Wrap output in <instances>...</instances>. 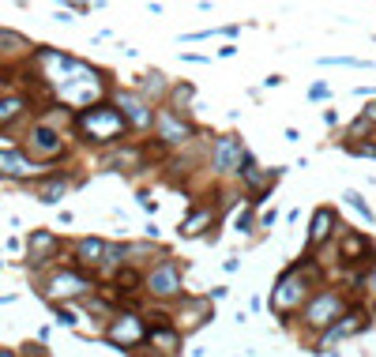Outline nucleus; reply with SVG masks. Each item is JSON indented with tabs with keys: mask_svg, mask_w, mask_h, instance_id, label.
Listing matches in <instances>:
<instances>
[{
	"mask_svg": "<svg viewBox=\"0 0 376 357\" xmlns=\"http://www.w3.org/2000/svg\"><path fill=\"white\" fill-rule=\"evenodd\" d=\"M147 290H151L154 297H173L181 290V271H177V263L166 260L162 267H154L151 271V279H147Z\"/></svg>",
	"mask_w": 376,
	"mask_h": 357,
	"instance_id": "nucleus-6",
	"label": "nucleus"
},
{
	"mask_svg": "<svg viewBox=\"0 0 376 357\" xmlns=\"http://www.w3.org/2000/svg\"><path fill=\"white\" fill-rule=\"evenodd\" d=\"M361 117H365L369 124H376V102H373V106H365V113H361Z\"/></svg>",
	"mask_w": 376,
	"mask_h": 357,
	"instance_id": "nucleus-29",
	"label": "nucleus"
},
{
	"mask_svg": "<svg viewBox=\"0 0 376 357\" xmlns=\"http://www.w3.org/2000/svg\"><path fill=\"white\" fill-rule=\"evenodd\" d=\"M79 260H83V263H102V260H106V244L98 241V237H87V241H79Z\"/></svg>",
	"mask_w": 376,
	"mask_h": 357,
	"instance_id": "nucleus-18",
	"label": "nucleus"
},
{
	"mask_svg": "<svg viewBox=\"0 0 376 357\" xmlns=\"http://www.w3.org/2000/svg\"><path fill=\"white\" fill-rule=\"evenodd\" d=\"M57 316H60V324H68V327L76 324V313H72V308H60V305H57Z\"/></svg>",
	"mask_w": 376,
	"mask_h": 357,
	"instance_id": "nucleus-28",
	"label": "nucleus"
},
{
	"mask_svg": "<svg viewBox=\"0 0 376 357\" xmlns=\"http://www.w3.org/2000/svg\"><path fill=\"white\" fill-rule=\"evenodd\" d=\"M192 98H196V90H192V87H177V90H173V113H181V106L192 102Z\"/></svg>",
	"mask_w": 376,
	"mask_h": 357,
	"instance_id": "nucleus-25",
	"label": "nucleus"
},
{
	"mask_svg": "<svg viewBox=\"0 0 376 357\" xmlns=\"http://www.w3.org/2000/svg\"><path fill=\"white\" fill-rule=\"evenodd\" d=\"M38 173L34 162H26L19 151H0V177H31Z\"/></svg>",
	"mask_w": 376,
	"mask_h": 357,
	"instance_id": "nucleus-11",
	"label": "nucleus"
},
{
	"mask_svg": "<svg viewBox=\"0 0 376 357\" xmlns=\"http://www.w3.org/2000/svg\"><path fill=\"white\" fill-rule=\"evenodd\" d=\"M151 342L158 346L162 354H173V350H177V342H181V335L173 331V327H154V331H151Z\"/></svg>",
	"mask_w": 376,
	"mask_h": 357,
	"instance_id": "nucleus-19",
	"label": "nucleus"
},
{
	"mask_svg": "<svg viewBox=\"0 0 376 357\" xmlns=\"http://www.w3.org/2000/svg\"><path fill=\"white\" fill-rule=\"evenodd\" d=\"M60 147H64V143H60V135L53 132L49 124H38V128H34V132H31V151L45 154V158H53V154H60Z\"/></svg>",
	"mask_w": 376,
	"mask_h": 357,
	"instance_id": "nucleus-12",
	"label": "nucleus"
},
{
	"mask_svg": "<svg viewBox=\"0 0 376 357\" xmlns=\"http://www.w3.org/2000/svg\"><path fill=\"white\" fill-rule=\"evenodd\" d=\"M338 313H343V297L332 294V290H324L316 301H309L305 319H309V327H327L332 319H338Z\"/></svg>",
	"mask_w": 376,
	"mask_h": 357,
	"instance_id": "nucleus-5",
	"label": "nucleus"
},
{
	"mask_svg": "<svg viewBox=\"0 0 376 357\" xmlns=\"http://www.w3.org/2000/svg\"><path fill=\"white\" fill-rule=\"evenodd\" d=\"M76 124H79V132L95 143H113L124 135V117H121V109H113V106H90L79 113Z\"/></svg>",
	"mask_w": 376,
	"mask_h": 357,
	"instance_id": "nucleus-2",
	"label": "nucleus"
},
{
	"mask_svg": "<svg viewBox=\"0 0 376 357\" xmlns=\"http://www.w3.org/2000/svg\"><path fill=\"white\" fill-rule=\"evenodd\" d=\"M365 282H369V290H376V271L369 274V279H365Z\"/></svg>",
	"mask_w": 376,
	"mask_h": 357,
	"instance_id": "nucleus-30",
	"label": "nucleus"
},
{
	"mask_svg": "<svg viewBox=\"0 0 376 357\" xmlns=\"http://www.w3.org/2000/svg\"><path fill=\"white\" fill-rule=\"evenodd\" d=\"M249 230H252V207L237 215V233H249Z\"/></svg>",
	"mask_w": 376,
	"mask_h": 357,
	"instance_id": "nucleus-27",
	"label": "nucleus"
},
{
	"mask_svg": "<svg viewBox=\"0 0 376 357\" xmlns=\"http://www.w3.org/2000/svg\"><path fill=\"white\" fill-rule=\"evenodd\" d=\"M211 222H215V210H211V207H199V210H192V215L185 218V222H181V237H199V233H204Z\"/></svg>",
	"mask_w": 376,
	"mask_h": 357,
	"instance_id": "nucleus-15",
	"label": "nucleus"
},
{
	"mask_svg": "<svg viewBox=\"0 0 376 357\" xmlns=\"http://www.w3.org/2000/svg\"><path fill=\"white\" fill-rule=\"evenodd\" d=\"M64 188H68L64 181H49V185L38 188V199H42V204H57V199L64 196Z\"/></svg>",
	"mask_w": 376,
	"mask_h": 357,
	"instance_id": "nucleus-23",
	"label": "nucleus"
},
{
	"mask_svg": "<svg viewBox=\"0 0 376 357\" xmlns=\"http://www.w3.org/2000/svg\"><path fill=\"white\" fill-rule=\"evenodd\" d=\"M332 230H335V210L332 207H320L316 218H313V233H309V249H320V244L332 237Z\"/></svg>",
	"mask_w": 376,
	"mask_h": 357,
	"instance_id": "nucleus-13",
	"label": "nucleus"
},
{
	"mask_svg": "<svg viewBox=\"0 0 376 357\" xmlns=\"http://www.w3.org/2000/svg\"><path fill=\"white\" fill-rule=\"evenodd\" d=\"M301 294H305V267H290L286 274H282L279 282H275V294H271V305H275V313H286V308H293L301 301Z\"/></svg>",
	"mask_w": 376,
	"mask_h": 357,
	"instance_id": "nucleus-3",
	"label": "nucleus"
},
{
	"mask_svg": "<svg viewBox=\"0 0 376 357\" xmlns=\"http://www.w3.org/2000/svg\"><path fill=\"white\" fill-rule=\"evenodd\" d=\"M361 252H365V237L350 233V237H346V260H357Z\"/></svg>",
	"mask_w": 376,
	"mask_h": 357,
	"instance_id": "nucleus-24",
	"label": "nucleus"
},
{
	"mask_svg": "<svg viewBox=\"0 0 376 357\" xmlns=\"http://www.w3.org/2000/svg\"><path fill=\"white\" fill-rule=\"evenodd\" d=\"M0 357H15V354L12 350H0Z\"/></svg>",
	"mask_w": 376,
	"mask_h": 357,
	"instance_id": "nucleus-31",
	"label": "nucleus"
},
{
	"mask_svg": "<svg viewBox=\"0 0 376 357\" xmlns=\"http://www.w3.org/2000/svg\"><path fill=\"white\" fill-rule=\"evenodd\" d=\"M38 64L45 68V79L57 83L60 98L68 106H90L98 94H102L98 72L90 68V64H83V60H72V57H64V53L45 49V53H38Z\"/></svg>",
	"mask_w": 376,
	"mask_h": 357,
	"instance_id": "nucleus-1",
	"label": "nucleus"
},
{
	"mask_svg": "<svg viewBox=\"0 0 376 357\" xmlns=\"http://www.w3.org/2000/svg\"><path fill=\"white\" fill-rule=\"evenodd\" d=\"M154 124H158V135L166 143H185L188 135H192V128H188V121H181L173 109H158V117H154Z\"/></svg>",
	"mask_w": 376,
	"mask_h": 357,
	"instance_id": "nucleus-9",
	"label": "nucleus"
},
{
	"mask_svg": "<svg viewBox=\"0 0 376 357\" xmlns=\"http://www.w3.org/2000/svg\"><path fill=\"white\" fill-rule=\"evenodd\" d=\"M365 327V313H350L343 316V324H335L332 331H327V342H335V338H346V335H357Z\"/></svg>",
	"mask_w": 376,
	"mask_h": 357,
	"instance_id": "nucleus-16",
	"label": "nucleus"
},
{
	"mask_svg": "<svg viewBox=\"0 0 376 357\" xmlns=\"http://www.w3.org/2000/svg\"><path fill=\"white\" fill-rule=\"evenodd\" d=\"M19 113H23V98H15V94L0 98V124H12Z\"/></svg>",
	"mask_w": 376,
	"mask_h": 357,
	"instance_id": "nucleus-20",
	"label": "nucleus"
},
{
	"mask_svg": "<svg viewBox=\"0 0 376 357\" xmlns=\"http://www.w3.org/2000/svg\"><path fill=\"white\" fill-rule=\"evenodd\" d=\"M245 162H249L245 143L237 140V135H218L215 140V169L218 173H234V169H241Z\"/></svg>",
	"mask_w": 376,
	"mask_h": 357,
	"instance_id": "nucleus-4",
	"label": "nucleus"
},
{
	"mask_svg": "<svg viewBox=\"0 0 376 357\" xmlns=\"http://www.w3.org/2000/svg\"><path fill=\"white\" fill-rule=\"evenodd\" d=\"M87 290H95V282H90L87 274H79V271H60V274L49 279V294L53 297H79V294H87Z\"/></svg>",
	"mask_w": 376,
	"mask_h": 357,
	"instance_id": "nucleus-7",
	"label": "nucleus"
},
{
	"mask_svg": "<svg viewBox=\"0 0 376 357\" xmlns=\"http://www.w3.org/2000/svg\"><path fill=\"white\" fill-rule=\"evenodd\" d=\"M60 249V241L53 237L49 230H38V233H31V260L34 263H45V260H53Z\"/></svg>",
	"mask_w": 376,
	"mask_h": 357,
	"instance_id": "nucleus-14",
	"label": "nucleus"
},
{
	"mask_svg": "<svg viewBox=\"0 0 376 357\" xmlns=\"http://www.w3.org/2000/svg\"><path fill=\"white\" fill-rule=\"evenodd\" d=\"M31 49V42L19 38V34H12V31H0V53H26Z\"/></svg>",
	"mask_w": 376,
	"mask_h": 357,
	"instance_id": "nucleus-21",
	"label": "nucleus"
},
{
	"mask_svg": "<svg viewBox=\"0 0 376 357\" xmlns=\"http://www.w3.org/2000/svg\"><path fill=\"white\" fill-rule=\"evenodd\" d=\"M143 90L147 94H162V90H166V76H147V83H143Z\"/></svg>",
	"mask_w": 376,
	"mask_h": 357,
	"instance_id": "nucleus-26",
	"label": "nucleus"
},
{
	"mask_svg": "<svg viewBox=\"0 0 376 357\" xmlns=\"http://www.w3.org/2000/svg\"><path fill=\"white\" fill-rule=\"evenodd\" d=\"M343 199H346V204H350V207L357 210V215H361V218H365V222H376V215H373V207H369V204H365V199H361V196H357V192H354V188H346V192H343Z\"/></svg>",
	"mask_w": 376,
	"mask_h": 357,
	"instance_id": "nucleus-22",
	"label": "nucleus"
},
{
	"mask_svg": "<svg viewBox=\"0 0 376 357\" xmlns=\"http://www.w3.org/2000/svg\"><path fill=\"white\" fill-rule=\"evenodd\" d=\"M117 109H121V117L128 124H136V128H147L154 121V117L147 113V102L140 94H121V98H117Z\"/></svg>",
	"mask_w": 376,
	"mask_h": 357,
	"instance_id": "nucleus-10",
	"label": "nucleus"
},
{
	"mask_svg": "<svg viewBox=\"0 0 376 357\" xmlns=\"http://www.w3.org/2000/svg\"><path fill=\"white\" fill-rule=\"evenodd\" d=\"M241 177H245V185H256V188H260V196H263V192H268V185L275 181V173H263L260 166H252V158H249V162L241 166Z\"/></svg>",
	"mask_w": 376,
	"mask_h": 357,
	"instance_id": "nucleus-17",
	"label": "nucleus"
},
{
	"mask_svg": "<svg viewBox=\"0 0 376 357\" xmlns=\"http://www.w3.org/2000/svg\"><path fill=\"white\" fill-rule=\"evenodd\" d=\"M106 338L113 346H136L143 338V324H140V316H117L113 319V327L106 331Z\"/></svg>",
	"mask_w": 376,
	"mask_h": 357,
	"instance_id": "nucleus-8",
	"label": "nucleus"
}]
</instances>
